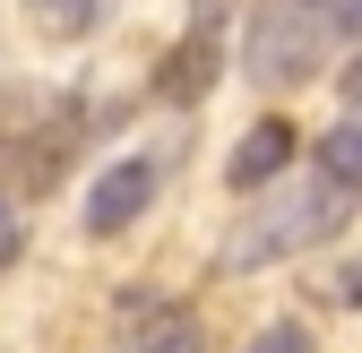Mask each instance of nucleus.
Returning a JSON list of instances; mask_svg holds the SVG:
<instances>
[{
	"mask_svg": "<svg viewBox=\"0 0 362 353\" xmlns=\"http://www.w3.org/2000/svg\"><path fill=\"white\" fill-rule=\"evenodd\" d=\"M18 258H26V225H18L9 190H0V268H18Z\"/></svg>",
	"mask_w": 362,
	"mask_h": 353,
	"instance_id": "9",
	"label": "nucleus"
},
{
	"mask_svg": "<svg viewBox=\"0 0 362 353\" xmlns=\"http://www.w3.org/2000/svg\"><path fill=\"white\" fill-rule=\"evenodd\" d=\"M354 198H362V190L328 181V172H310V181H293V190H267L242 225L216 241V268H224V276H259V268H276V258H293V250H310V241H328L345 215H354Z\"/></svg>",
	"mask_w": 362,
	"mask_h": 353,
	"instance_id": "1",
	"label": "nucleus"
},
{
	"mask_svg": "<svg viewBox=\"0 0 362 353\" xmlns=\"http://www.w3.org/2000/svg\"><path fill=\"white\" fill-rule=\"evenodd\" d=\"M328 9H337V26H345V35H362V0H328Z\"/></svg>",
	"mask_w": 362,
	"mask_h": 353,
	"instance_id": "12",
	"label": "nucleus"
},
{
	"mask_svg": "<svg viewBox=\"0 0 362 353\" xmlns=\"http://www.w3.org/2000/svg\"><path fill=\"white\" fill-rule=\"evenodd\" d=\"M18 9H26L43 35H86V26L104 18V0H18Z\"/></svg>",
	"mask_w": 362,
	"mask_h": 353,
	"instance_id": "8",
	"label": "nucleus"
},
{
	"mask_svg": "<svg viewBox=\"0 0 362 353\" xmlns=\"http://www.w3.org/2000/svg\"><path fill=\"white\" fill-rule=\"evenodd\" d=\"M112 345L121 353H199V319H190V301L129 285V293H112Z\"/></svg>",
	"mask_w": 362,
	"mask_h": 353,
	"instance_id": "4",
	"label": "nucleus"
},
{
	"mask_svg": "<svg viewBox=\"0 0 362 353\" xmlns=\"http://www.w3.org/2000/svg\"><path fill=\"white\" fill-rule=\"evenodd\" d=\"M250 353H310V336H302V328H293V319H276V328H267V336H259V345H250Z\"/></svg>",
	"mask_w": 362,
	"mask_h": 353,
	"instance_id": "10",
	"label": "nucleus"
},
{
	"mask_svg": "<svg viewBox=\"0 0 362 353\" xmlns=\"http://www.w3.org/2000/svg\"><path fill=\"white\" fill-rule=\"evenodd\" d=\"M224 18H233V0H199V18L181 26V43L156 69V95L164 104H207L216 95V78H224Z\"/></svg>",
	"mask_w": 362,
	"mask_h": 353,
	"instance_id": "3",
	"label": "nucleus"
},
{
	"mask_svg": "<svg viewBox=\"0 0 362 353\" xmlns=\"http://www.w3.org/2000/svg\"><path fill=\"white\" fill-rule=\"evenodd\" d=\"M337 301H345V311H362V258H345V268H337V285H328Z\"/></svg>",
	"mask_w": 362,
	"mask_h": 353,
	"instance_id": "11",
	"label": "nucleus"
},
{
	"mask_svg": "<svg viewBox=\"0 0 362 353\" xmlns=\"http://www.w3.org/2000/svg\"><path fill=\"white\" fill-rule=\"evenodd\" d=\"M337 35L345 26L328 0H259L242 18V69H250V86H302V78H320Z\"/></svg>",
	"mask_w": 362,
	"mask_h": 353,
	"instance_id": "2",
	"label": "nucleus"
},
{
	"mask_svg": "<svg viewBox=\"0 0 362 353\" xmlns=\"http://www.w3.org/2000/svg\"><path fill=\"white\" fill-rule=\"evenodd\" d=\"M156 190H164V155H156V147L104 164L95 190H86V233H129V225L156 207Z\"/></svg>",
	"mask_w": 362,
	"mask_h": 353,
	"instance_id": "5",
	"label": "nucleus"
},
{
	"mask_svg": "<svg viewBox=\"0 0 362 353\" xmlns=\"http://www.w3.org/2000/svg\"><path fill=\"white\" fill-rule=\"evenodd\" d=\"M345 95H354V112H362V69H354V78H345Z\"/></svg>",
	"mask_w": 362,
	"mask_h": 353,
	"instance_id": "13",
	"label": "nucleus"
},
{
	"mask_svg": "<svg viewBox=\"0 0 362 353\" xmlns=\"http://www.w3.org/2000/svg\"><path fill=\"white\" fill-rule=\"evenodd\" d=\"M320 172L345 181V190H362V112H345L328 138H320Z\"/></svg>",
	"mask_w": 362,
	"mask_h": 353,
	"instance_id": "7",
	"label": "nucleus"
},
{
	"mask_svg": "<svg viewBox=\"0 0 362 353\" xmlns=\"http://www.w3.org/2000/svg\"><path fill=\"white\" fill-rule=\"evenodd\" d=\"M293 121H250L242 129V138H233V164H224V181H233V190H267V181H276V172L293 164Z\"/></svg>",
	"mask_w": 362,
	"mask_h": 353,
	"instance_id": "6",
	"label": "nucleus"
}]
</instances>
